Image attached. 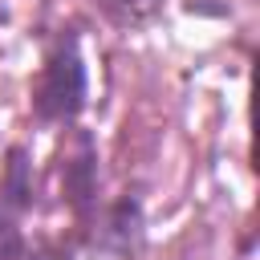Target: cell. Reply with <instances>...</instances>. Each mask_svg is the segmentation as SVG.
I'll use <instances>...</instances> for the list:
<instances>
[{
	"label": "cell",
	"mask_w": 260,
	"mask_h": 260,
	"mask_svg": "<svg viewBox=\"0 0 260 260\" xmlns=\"http://www.w3.org/2000/svg\"><path fill=\"white\" fill-rule=\"evenodd\" d=\"M32 211V158L24 146H8L4 175H0V260L24 256V228L20 219Z\"/></svg>",
	"instance_id": "cell-2"
},
{
	"label": "cell",
	"mask_w": 260,
	"mask_h": 260,
	"mask_svg": "<svg viewBox=\"0 0 260 260\" xmlns=\"http://www.w3.org/2000/svg\"><path fill=\"white\" fill-rule=\"evenodd\" d=\"M61 199L81 223H89L98 211V142L81 126L73 130V142L61 162Z\"/></svg>",
	"instance_id": "cell-3"
},
{
	"label": "cell",
	"mask_w": 260,
	"mask_h": 260,
	"mask_svg": "<svg viewBox=\"0 0 260 260\" xmlns=\"http://www.w3.org/2000/svg\"><path fill=\"white\" fill-rule=\"evenodd\" d=\"M89 98V73L81 57V41L73 28L57 37V45L45 53V65L32 81V118L45 126H69L81 118Z\"/></svg>",
	"instance_id": "cell-1"
},
{
	"label": "cell",
	"mask_w": 260,
	"mask_h": 260,
	"mask_svg": "<svg viewBox=\"0 0 260 260\" xmlns=\"http://www.w3.org/2000/svg\"><path fill=\"white\" fill-rule=\"evenodd\" d=\"M142 244V207L138 199H118L110 211H106V223H102V248H114L122 256H130L134 248Z\"/></svg>",
	"instance_id": "cell-4"
},
{
	"label": "cell",
	"mask_w": 260,
	"mask_h": 260,
	"mask_svg": "<svg viewBox=\"0 0 260 260\" xmlns=\"http://www.w3.org/2000/svg\"><path fill=\"white\" fill-rule=\"evenodd\" d=\"M93 8L122 32H138L146 24H154L167 8V0H93Z\"/></svg>",
	"instance_id": "cell-5"
}]
</instances>
